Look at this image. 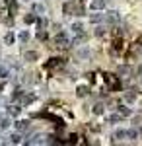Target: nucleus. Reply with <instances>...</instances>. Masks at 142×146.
Here are the masks:
<instances>
[{
	"instance_id": "f257e3e1",
	"label": "nucleus",
	"mask_w": 142,
	"mask_h": 146,
	"mask_svg": "<svg viewBox=\"0 0 142 146\" xmlns=\"http://www.w3.org/2000/svg\"><path fill=\"white\" fill-rule=\"evenodd\" d=\"M62 10H64V14H68V16H82V14H84V6H82V2L70 0V2H66L64 6H62Z\"/></svg>"
},
{
	"instance_id": "f03ea898",
	"label": "nucleus",
	"mask_w": 142,
	"mask_h": 146,
	"mask_svg": "<svg viewBox=\"0 0 142 146\" xmlns=\"http://www.w3.org/2000/svg\"><path fill=\"white\" fill-rule=\"evenodd\" d=\"M103 80H105V84H107V88L113 92H117L121 88V82L119 78L115 76V74H111V72H103Z\"/></svg>"
},
{
	"instance_id": "7ed1b4c3",
	"label": "nucleus",
	"mask_w": 142,
	"mask_h": 146,
	"mask_svg": "<svg viewBox=\"0 0 142 146\" xmlns=\"http://www.w3.org/2000/svg\"><path fill=\"white\" fill-rule=\"evenodd\" d=\"M58 66H64V58L62 56H55V58H51V60L45 62L47 70H53V68H58Z\"/></svg>"
},
{
	"instance_id": "20e7f679",
	"label": "nucleus",
	"mask_w": 142,
	"mask_h": 146,
	"mask_svg": "<svg viewBox=\"0 0 142 146\" xmlns=\"http://www.w3.org/2000/svg\"><path fill=\"white\" fill-rule=\"evenodd\" d=\"M123 51H125V41H123V37H115V41H113V53H115V55H123Z\"/></svg>"
},
{
	"instance_id": "39448f33",
	"label": "nucleus",
	"mask_w": 142,
	"mask_h": 146,
	"mask_svg": "<svg viewBox=\"0 0 142 146\" xmlns=\"http://www.w3.org/2000/svg\"><path fill=\"white\" fill-rule=\"evenodd\" d=\"M68 142H70V144L78 142V136H76V135H70V136H68Z\"/></svg>"
},
{
	"instance_id": "423d86ee",
	"label": "nucleus",
	"mask_w": 142,
	"mask_h": 146,
	"mask_svg": "<svg viewBox=\"0 0 142 146\" xmlns=\"http://www.w3.org/2000/svg\"><path fill=\"white\" fill-rule=\"evenodd\" d=\"M78 94H80V96H86L88 92H86V88H78Z\"/></svg>"
},
{
	"instance_id": "0eeeda50",
	"label": "nucleus",
	"mask_w": 142,
	"mask_h": 146,
	"mask_svg": "<svg viewBox=\"0 0 142 146\" xmlns=\"http://www.w3.org/2000/svg\"><path fill=\"white\" fill-rule=\"evenodd\" d=\"M136 43H140V45H142V35L138 37V39H136Z\"/></svg>"
}]
</instances>
